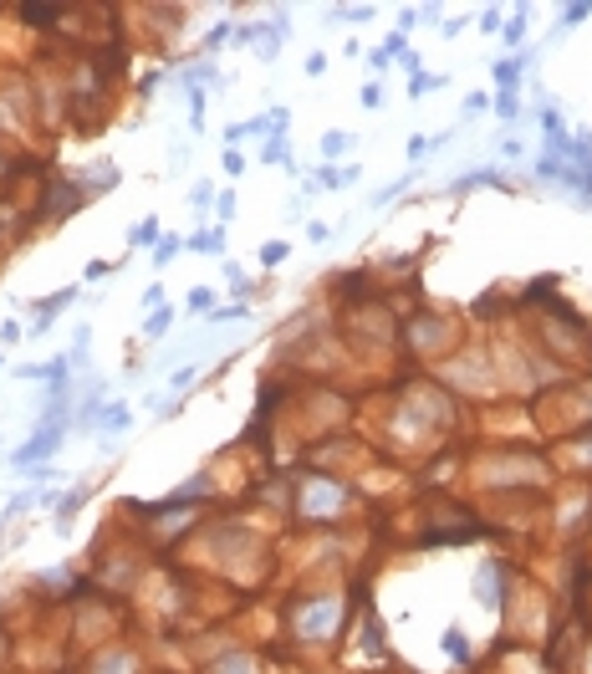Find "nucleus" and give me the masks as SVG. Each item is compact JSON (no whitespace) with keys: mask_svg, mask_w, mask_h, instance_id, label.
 <instances>
[{"mask_svg":"<svg viewBox=\"0 0 592 674\" xmlns=\"http://www.w3.org/2000/svg\"><path fill=\"white\" fill-rule=\"evenodd\" d=\"M291 623L302 638H327L342 623V598H296L291 603Z\"/></svg>","mask_w":592,"mask_h":674,"instance_id":"obj_1","label":"nucleus"},{"mask_svg":"<svg viewBox=\"0 0 592 674\" xmlns=\"http://www.w3.org/2000/svg\"><path fill=\"white\" fill-rule=\"evenodd\" d=\"M61 439H67V430H61V419H46V424H41V434L31 439V445H21V450L10 455V465H15V470L46 465V460H52V455L61 450Z\"/></svg>","mask_w":592,"mask_h":674,"instance_id":"obj_2","label":"nucleus"},{"mask_svg":"<svg viewBox=\"0 0 592 674\" xmlns=\"http://www.w3.org/2000/svg\"><path fill=\"white\" fill-rule=\"evenodd\" d=\"M337 506H342V485L337 481H317V475H311L306 481V496H302V511L306 516H337Z\"/></svg>","mask_w":592,"mask_h":674,"instance_id":"obj_3","label":"nucleus"},{"mask_svg":"<svg viewBox=\"0 0 592 674\" xmlns=\"http://www.w3.org/2000/svg\"><path fill=\"white\" fill-rule=\"evenodd\" d=\"M82 205V189H67V184H57V189H46V215L61 220V215H72V210Z\"/></svg>","mask_w":592,"mask_h":674,"instance_id":"obj_4","label":"nucleus"},{"mask_svg":"<svg viewBox=\"0 0 592 674\" xmlns=\"http://www.w3.org/2000/svg\"><path fill=\"white\" fill-rule=\"evenodd\" d=\"M72 297H77V286H61L57 297H46V302H41V312H36V332H41V327H52V322L61 317V307H67Z\"/></svg>","mask_w":592,"mask_h":674,"instance_id":"obj_5","label":"nucleus"},{"mask_svg":"<svg viewBox=\"0 0 592 674\" xmlns=\"http://www.w3.org/2000/svg\"><path fill=\"white\" fill-rule=\"evenodd\" d=\"M496 578H501V562H485V567H480V603H485V608H496V603H501Z\"/></svg>","mask_w":592,"mask_h":674,"instance_id":"obj_6","label":"nucleus"},{"mask_svg":"<svg viewBox=\"0 0 592 674\" xmlns=\"http://www.w3.org/2000/svg\"><path fill=\"white\" fill-rule=\"evenodd\" d=\"M496 82H501V92H516V77H521V57H505V61H496Z\"/></svg>","mask_w":592,"mask_h":674,"instance_id":"obj_7","label":"nucleus"},{"mask_svg":"<svg viewBox=\"0 0 592 674\" xmlns=\"http://www.w3.org/2000/svg\"><path fill=\"white\" fill-rule=\"evenodd\" d=\"M179 245H184L179 235H158V245H154V266H163V261H174V256H179Z\"/></svg>","mask_w":592,"mask_h":674,"instance_id":"obj_8","label":"nucleus"},{"mask_svg":"<svg viewBox=\"0 0 592 674\" xmlns=\"http://www.w3.org/2000/svg\"><path fill=\"white\" fill-rule=\"evenodd\" d=\"M348 179H357V169L348 163V169H322V189H342Z\"/></svg>","mask_w":592,"mask_h":674,"instance_id":"obj_9","label":"nucleus"},{"mask_svg":"<svg viewBox=\"0 0 592 674\" xmlns=\"http://www.w3.org/2000/svg\"><path fill=\"white\" fill-rule=\"evenodd\" d=\"M444 654H454V659H465V654H470V638L459 633V629H450V633H444Z\"/></svg>","mask_w":592,"mask_h":674,"instance_id":"obj_10","label":"nucleus"},{"mask_svg":"<svg viewBox=\"0 0 592 674\" xmlns=\"http://www.w3.org/2000/svg\"><path fill=\"white\" fill-rule=\"evenodd\" d=\"M496 112H501L505 123H516V118H521V103H516V92H501V97H496Z\"/></svg>","mask_w":592,"mask_h":674,"instance_id":"obj_11","label":"nucleus"},{"mask_svg":"<svg viewBox=\"0 0 592 674\" xmlns=\"http://www.w3.org/2000/svg\"><path fill=\"white\" fill-rule=\"evenodd\" d=\"M123 424H128V409H123V404H112V409H108V419H103V434L112 439V434L123 430Z\"/></svg>","mask_w":592,"mask_h":674,"instance_id":"obj_12","label":"nucleus"},{"mask_svg":"<svg viewBox=\"0 0 592 674\" xmlns=\"http://www.w3.org/2000/svg\"><path fill=\"white\" fill-rule=\"evenodd\" d=\"M587 15H592V6H587V0H582V6H567V10H562V31H572V26H582V21H587Z\"/></svg>","mask_w":592,"mask_h":674,"instance_id":"obj_13","label":"nucleus"},{"mask_svg":"<svg viewBox=\"0 0 592 674\" xmlns=\"http://www.w3.org/2000/svg\"><path fill=\"white\" fill-rule=\"evenodd\" d=\"M490 179H496V169H475L465 179H454V189H480V184H490Z\"/></svg>","mask_w":592,"mask_h":674,"instance_id":"obj_14","label":"nucleus"},{"mask_svg":"<svg viewBox=\"0 0 592 674\" xmlns=\"http://www.w3.org/2000/svg\"><path fill=\"white\" fill-rule=\"evenodd\" d=\"M348 143H353L348 133H327V138H322V154H327V159H337V154H348Z\"/></svg>","mask_w":592,"mask_h":674,"instance_id":"obj_15","label":"nucleus"},{"mask_svg":"<svg viewBox=\"0 0 592 674\" xmlns=\"http://www.w3.org/2000/svg\"><path fill=\"white\" fill-rule=\"evenodd\" d=\"M133 245H158V220H143L133 230Z\"/></svg>","mask_w":592,"mask_h":674,"instance_id":"obj_16","label":"nucleus"},{"mask_svg":"<svg viewBox=\"0 0 592 674\" xmlns=\"http://www.w3.org/2000/svg\"><path fill=\"white\" fill-rule=\"evenodd\" d=\"M169 322H174V307H163V312H154V317H148V327H143V332H148V337H158Z\"/></svg>","mask_w":592,"mask_h":674,"instance_id":"obj_17","label":"nucleus"},{"mask_svg":"<svg viewBox=\"0 0 592 674\" xmlns=\"http://www.w3.org/2000/svg\"><path fill=\"white\" fill-rule=\"evenodd\" d=\"M21 15H26L31 26H46V21H52V10H46V6H36V0H26V6H21Z\"/></svg>","mask_w":592,"mask_h":674,"instance_id":"obj_18","label":"nucleus"},{"mask_svg":"<svg viewBox=\"0 0 592 674\" xmlns=\"http://www.w3.org/2000/svg\"><path fill=\"white\" fill-rule=\"evenodd\" d=\"M266 163H286V138H281V133H271V143H266Z\"/></svg>","mask_w":592,"mask_h":674,"instance_id":"obj_19","label":"nucleus"},{"mask_svg":"<svg viewBox=\"0 0 592 674\" xmlns=\"http://www.w3.org/2000/svg\"><path fill=\"white\" fill-rule=\"evenodd\" d=\"M404 184H408V179H399V184H388V189H378V194H373V210H378V205H393V200L404 194Z\"/></svg>","mask_w":592,"mask_h":674,"instance_id":"obj_20","label":"nucleus"},{"mask_svg":"<svg viewBox=\"0 0 592 674\" xmlns=\"http://www.w3.org/2000/svg\"><path fill=\"white\" fill-rule=\"evenodd\" d=\"M434 87H439V77H424V72L408 77V92H414V97H419V92H434Z\"/></svg>","mask_w":592,"mask_h":674,"instance_id":"obj_21","label":"nucleus"},{"mask_svg":"<svg viewBox=\"0 0 592 674\" xmlns=\"http://www.w3.org/2000/svg\"><path fill=\"white\" fill-rule=\"evenodd\" d=\"M189 312H209V286H194V291H189Z\"/></svg>","mask_w":592,"mask_h":674,"instance_id":"obj_22","label":"nucleus"},{"mask_svg":"<svg viewBox=\"0 0 592 674\" xmlns=\"http://www.w3.org/2000/svg\"><path fill=\"white\" fill-rule=\"evenodd\" d=\"M82 276H87V281H103V276H112V266H108V261H87Z\"/></svg>","mask_w":592,"mask_h":674,"instance_id":"obj_23","label":"nucleus"},{"mask_svg":"<svg viewBox=\"0 0 592 674\" xmlns=\"http://www.w3.org/2000/svg\"><path fill=\"white\" fill-rule=\"evenodd\" d=\"M260 261H266V266H276V261H286V245H281V240H271L266 251H260Z\"/></svg>","mask_w":592,"mask_h":674,"instance_id":"obj_24","label":"nucleus"},{"mask_svg":"<svg viewBox=\"0 0 592 674\" xmlns=\"http://www.w3.org/2000/svg\"><path fill=\"white\" fill-rule=\"evenodd\" d=\"M485 103H490L485 92H470V97H465V118H475V112H485Z\"/></svg>","mask_w":592,"mask_h":674,"instance_id":"obj_25","label":"nucleus"},{"mask_svg":"<svg viewBox=\"0 0 592 674\" xmlns=\"http://www.w3.org/2000/svg\"><path fill=\"white\" fill-rule=\"evenodd\" d=\"M521 36H526V15H516V21H505V41H511V46H516Z\"/></svg>","mask_w":592,"mask_h":674,"instance_id":"obj_26","label":"nucleus"},{"mask_svg":"<svg viewBox=\"0 0 592 674\" xmlns=\"http://www.w3.org/2000/svg\"><path fill=\"white\" fill-rule=\"evenodd\" d=\"M225 41H230V26H215V31L205 36V46H209V52H215V46H225Z\"/></svg>","mask_w":592,"mask_h":674,"instance_id":"obj_27","label":"nucleus"},{"mask_svg":"<svg viewBox=\"0 0 592 674\" xmlns=\"http://www.w3.org/2000/svg\"><path fill=\"white\" fill-rule=\"evenodd\" d=\"M378 103H383V87H378V82H368V87H363V108H378Z\"/></svg>","mask_w":592,"mask_h":674,"instance_id":"obj_28","label":"nucleus"},{"mask_svg":"<svg viewBox=\"0 0 592 674\" xmlns=\"http://www.w3.org/2000/svg\"><path fill=\"white\" fill-rule=\"evenodd\" d=\"M245 669H251L245 659H225V664H220V674H245Z\"/></svg>","mask_w":592,"mask_h":674,"instance_id":"obj_29","label":"nucleus"}]
</instances>
